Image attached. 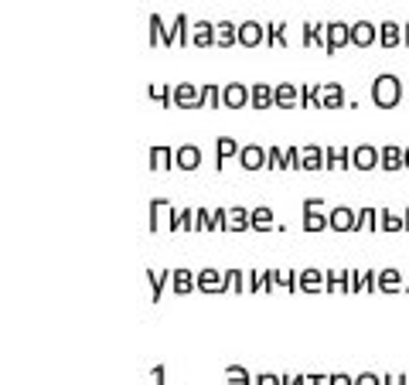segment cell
<instances>
[{
  "label": "cell",
  "mask_w": 409,
  "mask_h": 385,
  "mask_svg": "<svg viewBox=\"0 0 409 385\" xmlns=\"http://www.w3.org/2000/svg\"><path fill=\"white\" fill-rule=\"evenodd\" d=\"M249 106H253V109H270V106H276L273 85H263V82L249 85Z\"/></svg>",
  "instance_id": "d4e9b609"
},
{
  "label": "cell",
  "mask_w": 409,
  "mask_h": 385,
  "mask_svg": "<svg viewBox=\"0 0 409 385\" xmlns=\"http://www.w3.org/2000/svg\"><path fill=\"white\" fill-rule=\"evenodd\" d=\"M171 31H174L177 45H191V18H188V14H177V18L171 20Z\"/></svg>",
  "instance_id": "1f68e13d"
},
{
  "label": "cell",
  "mask_w": 409,
  "mask_h": 385,
  "mask_svg": "<svg viewBox=\"0 0 409 385\" xmlns=\"http://www.w3.org/2000/svg\"><path fill=\"white\" fill-rule=\"evenodd\" d=\"M379 41V24H372V20H355L351 24V45L355 48H369Z\"/></svg>",
  "instance_id": "9c48e42d"
},
{
  "label": "cell",
  "mask_w": 409,
  "mask_h": 385,
  "mask_svg": "<svg viewBox=\"0 0 409 385\" xmlns=\"http://www.w3.org/2000/svg\"><path fill=\"white\" fill-rule=\"evenodd\" d=\"M215 45H218V48L239 45V24H232V20H215Z\"/></svg>",
  "instance_id": "603a6c76"
},
{
  "label": "cell",
  "mask_w": 409,
  "mask_h": 385,
  "mask_svg": "<svg viewBox=\"0 0 409 385\" xmlns=\"http://www.w3.org/2000/svg\"><path fill=\"white\" fill-rule=\"evenodd\" d=\"M164 379H167V368L154 365V372H150V385H164Z\"/></svg>",
  "instance_id": "f5cc1de1"
},
{
  "label": "cell",
  "mask_w": 409,
  "mask_h": 385,
  "mask_svg": "<svg viewBox=\"0 0 409 385\" xmlns=\"http://www.w3.org/2000/svg\"><path fill=\"white\" fill-rule=\"evenodd\" d=\"M406 102H409V85H406Z\"/></svg>",
  "instance_id": "be15d7a7"
},
{
  "label": "cell",
  "mask_w": 409,
  "mask_h": 385,
  "mask_svg": "<svg viewBox=\"0 0 409 385\" xmlns=\"http://www.w3.org/2000/svg\"><path fill=\"white\" fill-rule=\"evenodd\" d=\"M307 385H331V375H307Z\"/></svg>",
  "instance_id": "11a10c76"
},
{
  "label": "cell",
  "mask_w": 409,
  "mask_h": 385,
  "mask_svg": "<svg viewBox=\"0 0 409 385\" xmlns=\"http://www.w3.org/2000/svg\"><path fill=\"white\" fill-rule=\"evenodd\" d=\"M406 385H409V375H406Z\"/></svg>",
  "instance_id": "e7e4bbea"
},
{
  "label": "cell",
  "mask_w": 409,
  "mask_h": 385,
  "mask_svg": "<svg viewBox=\"0 0 409 385\" xmlns=\"http://www.w3.org/2000/svg\"><path fill=\"white\" fill-rule=\"evenodd\" d=\"M365 280H369V270H351V293L365 290Z\"/></svg>",
  "instance_id": "bcb514c9"
},
{
  "label": "cell",
  "mask_w": 409,
  "mask_h": 385,
  "mask_svg": "<svg viewBox=\"0 0 409 385\" xmlns=\"http://www.w3.org/2000/svg\"><path fill=\"white\" fill-rule=\"evenodd\" d=\"M229 229V208H212V232Z\"/></svg>",
  "instance_id": "f6af8a7d"
},
{
  "label": "cell",
  "mask_w": 409,
  "mask_h": 385,
  "mask_svg": "<svg viewBox=\"0 0 409 385\" xmlns=\"http://www.w3.org/2000/svg\"><path fill=\"white\" fill-rule=\"evenodd\" d=\"M266 45H270V48H287V24L270 20V24H266Z\"/></svg>",
  "instance_id": "d590c367"
},
{
  "label": "cell",
  "mask_w": 409,
  "mask_h": 385,
  "mask_svg": "<svg viewBox=\"0 0 409 385\" xmlns=\"http://www.w3.org/2000/svg\"><path fill=\"white\" fill-rule=\"evenodd\" d=\"M328 222H331L334 232H355V222H358V212L348 208V205H338L328 212Z\"/></svg>",
  "instance_id": "4fadbf2b"
},
{
  "label": "cell",
  "mask_w": 409,
  "mask_h": 385,
  "mask_svg": "<svg viewBox=\"0 0 409 385\" xmlns=\"http://www.w3.org/2000/svg\"><path fill=\"white\" fill-rule=\"evenodd\" d=\"M283 385H307V375H283Z\"/></svg>",
  "instance_id": "db71d44e"
},
{
  "label": "cell",
  "mask_w": 409,
  "mask_h": 385,
  "mask_svg": "<svg viewBox=\"0 0 409 385\" xmlns=\"http://www.w3.org/2000/svg\"><path fill=\"white\" fill-rule=\"evenodd\" d=\"M253 229H256V232H270V229H276L270 205H259V208H253Z\"/></svg>",
  "instance_id": "e575fe53"
},
{
  "label": "cell",
  "mask_w": 409,
  "mask_h": 385,
  "mask_svg": "<svg viewBox=\"0 0 409 385\" xmlns=\"http://www.w3.org/2000/svg\"><path fill=\"white\" fill-rule=\"evenodd\" d=\"M239 45H242V48H259V45H266V24H259V20H242V24H239Z\"/></svg>",
  "instance_id": "8992f818"
},
{
  "label": "cell",
  "mask_w": 409,
  "mask_h": 385,
  "mask_svg": "<svg viewBox=\"0 0 409 385\" xmlns=\"http://www.w3.org/2000/svg\"><path fill=\"white\" fill-rule=\"evenodd\" d=\"M403 93H406V82L399 76H392V72H382L372 82V102L379 109H396L403 102Z\"/></svg>",
  "instance_id": "6da1fadb"
},
{
  "label": "cell",
  "mask_w": 409,
  "mask_h": 385,
  "mask_svg": "<svg viewBox=\"0 0 409 385\" xmlns=\"http://www.w3.org/2000/svg\"><path fill=\"white\" fill-rule=\"evenodd\" d=\"M270 171H287V150L283 147H270Z\"/></svg>",
  "instance_id": "ee69618b"
},
{
  "label": "cell",
  "mask_w": 409,
  "mask_h": 385,
  "mask_svg": "<svg viewBox=\"0 0 409 385\" xmlns=\"http://www.w3.org/2000/svg\"><path fill=\"white\" fill-rule=\"evenodd\" d=\"M174 164L181 171H198V167H201V147H195V143H181L174 150Z\"/></svg>",
  "instance_id": "5bb4252c"
},
{
  "label": "cell",
  "mask_w": 409,
  "mask_h": 385,
  "mask_svg": "<svg viewBox=\"0 0 409 385\" xmlns=\"http://www.w3.org/2000/svg\"><path fill=\"white\" fill-rule=\"evenodd\" d=\"M379 229L382 232H399V229H406V222H403V215L389 212V208H379Z\"/></svg>",
  "instance_id": "8d00e7d4"
},
{
  "label": "cell",
  "mask_w": 409,
  "mask_h": 385,
  "mask_svg": "<svg viewBox=\"0 0 409 385\" xmlns=\"http://www.w3.org/2000/svg\"><path fill=\"white\" fill-rule=\"evenodd\" d=\"M403 290V273L389 266V270H379V293H399Z\"/></svg>",
  "instance_id": "f1b7e54d"
},
{
  "label": "cell",
  "mask_w": 409,
  "mask_h": 385,
  "mask_svg": "<svg viewBox=\"0 0 409 385\" xmlns=\"http://www.w3.org/2000/svg\"><path fill=\"white\" fill-rule=\"evenodd\" d=\"M345 167H351V147L345 143L324 147V171H345Z\"/></svg>",
  "instance_id": "ba28073f"
},
{
  "label": "cell",
  "mask_w": 409,
  "mask_h": 385,
  "mask_svg": "<svg viewBox=\"0 0 409 385\" xmlns=\"http://www.w3.org/2000/svg\"><path fill=\"white\" fill-rule=\"evenodd\" d=\"M406 171H409V147H406Z\"/></svg>",
  "instance_id": "6125c7cd"
},
{
  "label": "cell",
  "mask_w": 409,
  "mask_h": 385,
  "mask_svg": "<svg viewBox=\"0 0 409 385\" xmlns=\"http://www.w3.org/2000/svg\"><path fill=\"white\" fill-rule=\"evenodd\" d=\"M222 106H229V109H242V106H249V85H242V82H229V85H222Z\"/></svg>",
  "instance_id": "8fae6325"
},
{
  "label": "cell",
  "mask_w": 409,
  "mask_h": 385,
  "mask_svg": "<svg viewBox=\"0 0 409 385\" xmlns=\"http://www.w3.org/2000/svg\"><path fill=\"white\" fill-rule=\"evenodd\" d=\"M300 171H324V147L317 143L300 147Z\"/></svg>",
  "instance_id": "ffe728a7"
},
{
  "label": "cell",
  "mask_w": 409,
  "mask_h": 385,
  "mask_svg": "<svg viewBox=\"0 0 409 385\" xmlns=\"http://www.w3.org/2000/svg\"><path fill=\"white\" fill-rule=\"evenodd\" d=\"M273 99L280 109H293V106H300V85H293V82L273 85Z\"/></svg>",
  "instance_id": "e0dca14e"
},
{
  "label": "cell",
  "mask_w": 409,
  "mask_h": 385,
  "mask_svg": "<svg viewBox=\"0 0 409 385\" xmlns=\"http://www.w3.org/2000/svg\"><path fill=\"white\" fill-rule=\"evenodd\" d=\"M321 208H324V198H321V194H314V198H304V229H307V232L331 229L328 215L321 212Z\"/></svg>",
  "instance_id": "3957f363"
},
{
  "label": "cell",
  "mask_w": 409,
  "mask_h": 385,
  "mask_svg": "<svg viewBox=\"0 0 409 385\" xmlns=\"http://www.w3.org/2000/svg\"><path fill=\"white\" fill-rule=\"evenodd\" d=\"M331 385H355L351 375H331Z\"/></svg>",
  "instance_id": "6f0895ef"
},
{
  "label": "cell",
  "mask_w": 409,
  "mask_h": 385,
  "mask_svg": "<svg viewBox=\"0 0 409 385\" xmlns=\"http://www.w3.org/2000/svg\"><path fill=\"white\" fill-rule=\"evenodd\" d=\"M239 150H242L239 140H232V136H218V140H215V167L222 171V167L229 164V157H235Z\"/></svg>",
  "instance_id": "44dd1931"
},
{
  "label": "cell",
  "mask_w": 409,
  "mask_h": 385,
  "mask_svg": "<svg viewBox=\"0 0 409 385\" xmlns=\"http://www.w3.org/2000/svg\"><path fill=\"white\" fill-rule=\"evenodd\" d=\"M382 385H406V375H382Z\"/></svg>",
  "instance_id": "9f6ffc18"
},
{
  "label": "cell",
  "mask_w": 409,
  "mask_h": 385,
  "mask_svg": "<svg viewBox=\"0 0 409 385\" xmlns=\"http://www.w3.org/2000/svg\"><path fill=\"white\" fill-rule=\"evenodd\" d=\"M222 106V85H201V109H218Z\"/></svg>",
  "instance_id": "f35d334b"
},
{
  "label": "cell",
  "mask_w": 409,
  "mask_h": 385,
  "mask_svg": "<svg viewBox=\"0 0 409 385\" xmlns=\"http://www.w3.org/2000/svg\"><path fill=\"white\" fill-rule=\"evenodd\" d=\"M174 106H181V109H201V85H191V82L174 85Z\"/></svg>",
  "instance_id": "30bf717a"
},
{
  "label": "cell",
  "mask_w": 409,
  "mask_h": 385,
  "mask_svg": "<svg viewBox=\"0 0 409 385\" xmlns=\"http://www.w3.org/2000/svg\"><path fill=\"white\" fill-rule=\"evenodd\" d=\"M355 385H382V375H372V372H362V375H355Z\"/></svg>",
  "instance_id": "f907efd6"
},
{
  "label": "cell",
  "mask_w": 409,
  "mask_h": 385,
  "mask_svg": "<svg viewBox=\"0 0 409 385\" xmlns=\"http://www.w3.org/2000/svg\"><path fill=\"white\" fill-rule=\"evenodd\" d=\"M283 150H287V167L300 171V147H283Z\"/></svg>",
  "instance_id": "c3c4849f"
},
{
  "label": "cell",
  "mask_w": 409,
  "mask_h": 385,
  "mask_svg": "<svg viewBox=\"0 0 409 385\" xmlns=\"http://www.w3.org/2000/svg\"><path fill=\"white\" fill-rule=\"evenodd\" d=\"M225 287L235 290V293H246V287H249V273H242V270H225Z\"/></svg>",
  "instance_id": "ab89813d"
},
{
  "label": "cell",
  "mask_w": 409,
  "mask_h": 385,
  "mask_svg": "<svg viewBox=\"0 0 409 385\" xmlns=\"http://www.w3.org/2000/svg\"><path fill=\"white\" fill-rule=\"evenodd\" d=\"M239 164H242L246 171H259V167H270V150H263L259 143H246V147L239 150Z\"/></svg>",
  "instance_id": "52a82bcc"
},
{
  "label": "cell",
  "mask_w": 409,
  "mask_h": 385,
  "mask_svg": "<svg viewBox=\"0 0 409 385\" xmlns=\"http://www.w3.org/2000/svg\"><path fill=\"white\" fill-rule=\"evenodd\" d=\"M249 293H259V290H273V280H270V270H249Z\"/></svg>",
  "instance_id": "60d3db41"
},
{
  "label": "cell",
  "mask_w": 409,
  "mask_h": 385,
  "mask_svg": "<svg viewBox=\"0 0 409 385\" xmlns=\"http://www.w3.org/2000/svg\"><path fill=\"white\" fill-rule=\"evenodd\" d=\"M177 208L171 205V198L157 194L150 198V232H160V229H174L177 232Z\"/></svg>",
  "instance_id": "7a4b0ae2"
},
{
  "label": "cell",
  "mask_w": 409,
  "mask_h": 385,
  "mask_svg": "<svg viewBox=\"0 0 409 385\" xmlns=\"http://www.w3.org/2000/svg\"><path fill=\"white\" fill-rule=\"evenodd\" d=\"M253 385H283V375H273V372H259V379Z\"/></svg>",
  "instance_id": "681fc988"
},
{
  "label": "cell",
  "mask_w": 409,
  "mask_h": 385,
  "mask_svg": "<svg viewBox=\"0 0 409 385\" xmlns=\"http://www.w3.org/2000/svg\"><path fill=\"white\" fill-rule=\"evenodd\" d=\"M403 45H409V24H403Z\"/></svg>",
  "instance_id": "91938a15"
},
{
  "label": "cell",
  "mask_w": 409,
  "mask_h": 385,
  "mask_svg": "<svg viewBox=\"0 0 409 385\" xmlns=\"http://www.w3.org/2000/svg\"><path fill=\"white\" fill-rule=\"evenodd\" d=\"M351 167H355V171L382 167V154H379V147H372V143H358V147H351Z\"/></svg>",
  "instance_id": "277c9868"
},
{
  "label": "cell",
  "mask_w": 409,
  "mask_h": 385,
  "mask_svg": "<svg viewBox=\"0 0 409 385\" xmlns=\"http://www.w3.org/2000/svg\"><path fill=\"white\" fill-rule=\"evenodd\" d=\"M273 287H287V290H300V273L293 270H270Z\"/></svg>",
  "instance_id": "836d02e7"
},
{
  "label": "cell",
  "mask_w": 409,
  "mask_h": 385,
  "mask_svg": "<svg viewBox=\"0 0 409 385\" xmlns=\"http://www.w3.org/2000/svg\"><path fill=\"white\" fill-rule=\"evenodd\" d=\"M379 154H382V171H406V147L386 143L379 147Z\"/></svg>",
  "instance_id": "9a60e30c"
},
{
  "label": "cell",
  "mask_w": 409,
  "mask_h": 385,
  "mask_svg": "<svg viewBox=\"0 0 409 385\" xmlns=\"http://www.w3.org/2000/svg\"><path fill=\"white\" fill-rule=\"evenodd\" d=\"M242 229H253V212L242 208V205H232L229 208V232H242Z\"/></svg>",
  "instance_id": "f546056e"
},
{
  "label": "cell",
  "mask_w": 409,
  "mask_h": 385,
  "mask_svg": "<svg viewBox=\"0 0 409 385\" xmlns=\"http://www.w3.org/2000/svg\"><path fill=\"white\" fill-rule=\"evenodd\" d=\"M177 229L198 232V208H181V215H177Z\"/></svg>",
  "instance_id": "b9f144b4"
},
{
  "label": "cell",
  "mask_w": 409,
  "mask_h": 385,
  "mask_svg": "<svg viewBox=\"0 0 409 385\" xmlns=\"http://www.w3.org/2000/svg\"><path fill=\"white\" fill-rule=\"evenodd\" d=\"M225 379H229V382H232V379H249V372L242 365H229L225 368Z\"/></svg>",
  "instance_id": "816d5d0a"
},
{
  "label": "cell",
  "mask_w": 409,
  "mask_h": 385,
  "mask_svg": "<svg viewBox=\"0 0 409 385\" xmlns=\"http://www.w3.org/2000/svg\"><path fill=\"white\" fill-rule=\"evenodd\" d=\"M198 232H212V208H198Z\"/></svg>",
  "instance_id": "7dc6e473"
},
{
  "label": "cell",
  "mask_w": 409,
  "mask_h": 385,
  "mask_svg": "<svg viewBox=\"0 0 409 385\" xmlns=\"http://www.w3.org/2000/svg\"><path fill=\"white\" fill-rule=\"evenodd\" d=\"M345 102H348V96H345V89L338 82H324L321 85V109H341Z\"/></svg>",
  "instance_id": "ac0fdd59"
},
{
  "label": "cell",
  "mask_w": 409,
  "mask_h": 385,
  "mask_svg": "<svg viewBox=\"0 0 409 385\" xmlns=\"http://www.w3.org/2000/svg\"><path fill=\"white\" fill-rule=\"evenodd\" d=\"M147 96L160 102V106H174V85H164V82H154V85H147Z\"/></svg>",
  "instance_id": "d6a6232c"
},
{
  "label": "cell",
  "mask_w": 409,
  "mask_h": 385,
  "mask_svg": "<svg viewBox=\"0 0 409 385\" xmlns=\"http://www.w3.org/2000/svg\"><path fill=\"white\" fill-rule=\"evenodd\" d=\"M300 290L304 293H321V290H328V273L324 270H300Z\"/></svg>",
  "instance_id": "7402d4cb"
},
{
  "label": "cell",
  "mask_w": 409,
  "mask_h": 385,
  "mask_svg": "<svg viewBox=\"0 0 409 385\" xmlns=\"http://www.w3.org/2000/svg\"><path fill=\"white\" fill-rule=\"evenodd\" d=\"M345 45H351V24L345 20H328V55H338Z\"/></svg>",
  "instance_id": "5b68a950"
},
{
  "label": "cell",
  "mask_w": 409,
  "mask_h": 385,
  "mask_svg": "<svg viewBox=\"0 0 409 385\" xmlns=\"http://www.w3.org/2000/svg\"><path fill=\"white\" fill-rule=\"evenodd\" d=\"M150 167H154V171H171V167H174V150L164 147V143L150 147Z\"/></svg>",
  "instance_id": "83f0119b"
},
{
  "label": "cell",
  "mask_w": 409,
  "mask_h": 385,
  "mask_svg": "<svg viewBox=\"0 0 409 385\" xmlns=\"http://www.w3.org/2000/svg\"><path fill=\"white\" fill-rule=\"evenodd\" d=\"M229 385H253V379H232Z\"/></svg>",
  "instance_id": "680465c9"
},
{
  "label": "cell",
  "mask_w": 409,
  "mask_h": 385,
  "mask_svg": "<svg viewBox=\"0 0 409 385\" xmlns=\"http://www.w3.org/2000/svg\"><path fill=\"white\" fill-rule=\"evenodd\" d=\"M171 45H177L174 31L164 24L160 14H150V48H171Z\"/></svg>",
  "instance_id": "7c38bea8"
},
{
  "label": "cell",
  "mask_w": 409,
  "mask_h": 385,
  "mask_svg": "<svg viewBox=\"0 0 409 385\" xmlns=\"http://www.w3.org/2000/svg\"><path fill=\"white\" fill-rule=\"evenodd\" d=\"M365 229H379V208H358V222H355V232Z\"/></svg>",
  "instance_id": "74e56055"
},
{
  "label": "cell",
  "mask_w": 409,
  "mask_h": 385,
  "mask_svg": "<svg viewBox=\"0 0 409 385\" xmlns=\"http://www.w3.org/2000/svg\"><path fill=\"white\" fill-rule=\"evenodd\" d=\"M171 273H174V270H147V283H150V304H160L164 287L171 283Z\"/></svg>",
  "instance_id": "cb8c5ba5"
},
{
  "label": "cell",
  "mask_w": 409,
  "mask_h": 385,
  "mask_svg": "<svg viewBox=\"0 0 409 385\" xmlns=\"http://www.w3.org/2000/svg\"><path fill=\"white\" fill-rule=\"evenodd\" d=\"M403 222H406V232H409V208H406V212H403Z\"/></svg>",
  "instance_id": "94428289"
},
{
  "label": "cell",
  "mask_w": 409,
  "mask_h": 385,
  "mask_svg": "<svg viewBox=\"0 0 409 385\" xmlns=\"http://www.w3.org/2000/svg\"><path fill=\"white\" fill-rule=\"evenodd\" d=\"M198 290H201V293H222V290H229L225 287V273L205 266V270L198 273Z\"/></svg>",
  "instance_id": "2e32d148"
},
{
  "label": "cell",
  "mask_w": 409,
  "mask_h": 385,
  "mask_svg": "<svg viewBox=\"0 0 409 385\" xmlns=\"http://www.w3.org/2000/svg\"><path fill=\"white\" fill-rule=\"evenodd\" d=\"M328 273V290H324V293H338V290H341V293H351V270H324Z\"/></svg>",
  "instance_id": "4dcf8cb0"
},
{
  "label": "cell",
  "mask_w": 409,
  "mask_h": 385,
  "mask_svg": "<svg viewBox=\"0 0 409 385\" xmlns=\"http://www.w3.org/2000/svg\"><path fill=\"white\" fill-rule=\"evenodd\" d=\"M379 45H382V48H396V45H403V24H396V20H382V24H379Z\"/></svg>",
  "instance_id": "484cf974"
},
{
  "label": "cell",
  "mask_w": 409,
  "mask_h": 385,
  "mask_svg": "<svg viewBox=\"0 0 409 385\" xmlns=\"http://www.w3.org/2000/svg\"><path fill=\"white\" fill-rule=\"evenodd\" d=\"M191 45H195V48H208V45H215V24L212 20H195V24H191Z\"/></svg>",
  "instance_id": "4316f807"
},
{
  "label": "cell",
  "mask_w": 409,
  "mask_h": 385,
  "mask_svg": "<svg viewBox=\"0 0 409 385\" xmlns=\"http://www.w3.org/2000/svg\"><path fill=\"white\" fill-rule=\"evenodd\" d=\"M300 106H317L321 109V85H300Z\"/></svg>",
  "instance_id": "7bdbcfd3"
},
{
  "label": "cell",
  "mask_w": 409,
  "mask_h": 385,
  "mask_svg": "<svg viewBox=\"0 0 409 385\" xmlns=\"http://www.w3.org/2000/svg\"><path fill=\"white\" fill-rule=\"evenodd\" d=\"M171 290H174L177 297H184V293H191V290H198V273L184 270V266H177V270L171 273Z\"/></svg>",
  "instance_id": "d6986e66"
}]
</instances>
